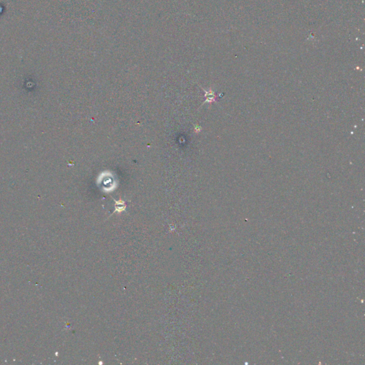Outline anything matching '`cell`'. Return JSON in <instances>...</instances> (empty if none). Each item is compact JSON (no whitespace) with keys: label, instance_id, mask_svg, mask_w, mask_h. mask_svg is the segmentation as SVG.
Instances as JSON below:
<instances>
[{"label":"cell","instance_id":"2","mask_svg":"<svg viewBox=\"0 0 365 365\" xmlns=\"http://www.w3.org/2000/svg\"><path fill=\"white\" fill-rule=\"evenodd\" d=\"M203 90L204 91L205 93V99H205V101H204V102L203 103V104H204L205 103H207V102L211 103V102H213V101H215V99H216L215 94H214L213 91H212L211 89H210L208 91H207L204 90V89H203Z\"/></svg>","mask_w":365,"mask_h":365},{"label":"cell","instance_id":"3","mask_svg":"<svg viewBox=\"0 0 365 365\" xmlns=\"http://www.w3.org/2000/svg\"><path fill=\"white\" fill-rule=\"evenodd\" d=\"M194 129H195V132H196V133H198V132H200V130H201L200 127L198 125H195Z\"/></svg>","mask_w":365,"mask_h":365},{"label":"cell","instance_id":"1","mask_svg":"<svg viewBox=\"0 0 365 365\" xmlns=\"http://www.w3.org/2000/svg\"><path fill=\"white\" fill-rule=\"evenodd\" d=\"M115 201V212H117V213H121V212H123V211H125L126 208V203L125 201H123V200H114Z\"/></svg>","mask_w":365,"mask_h":365}]
</instances>
